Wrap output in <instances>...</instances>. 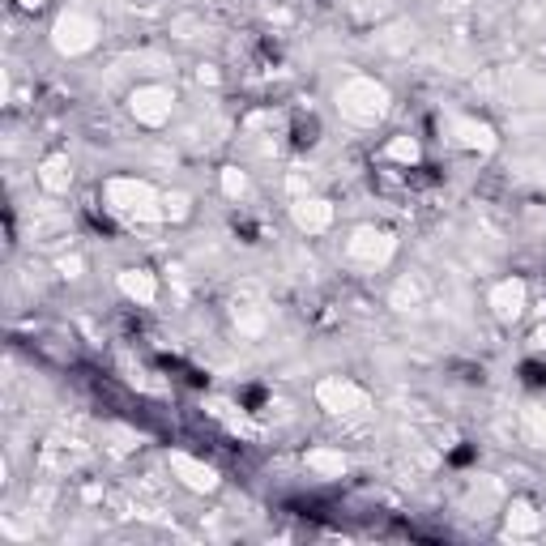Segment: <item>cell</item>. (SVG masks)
<instances>
[{"label":"cell","instance_id":"obj_1","mask_svg":"<svg viewBox=\"0 0 546 546\" xmlns=\"http://www.w3.org/2000/svg\"><path fill=\"white\" fill-rule=\"evenodd\" d=\"M103 197H107V210L124 222H141V227L167 222L163 218V192L146 180H137V175H116V180H107Z\"/></svg>","mask_w":546,"mask_h":546},{"label":"cell","instance_id":"obj_2","mask_svg":"<svg viewBox=\"0 0 546 546\" xmlns=\"http://www.w3.org/2000/svg\"><path fill=\"white\" fill-rule=\"evenodd\" d=\"M389 103H393L389 90L367 73H355V77H346V82L337 86V111H342V120L359 124V128L380 124L384 116H389Z\"/></svg>","mask_w":546,"mask_h":546},{"label":"cell","instance_id":"obj_3","mask_svg":"<svg viewBox=\"0 0 546 546\" xmlns=\"http://www.w3.org/2000/svg\"><path fill=\"white\" fill-rule=\"evenodd\" d=\"M99 22L90 18V13L82 9H69V13H60L56 26H52V47L60 56H86L94 52V43H99Z\"/></svg>","mask_w":546,"mask_h":546},{"label":"cell","instance_id":"obj_4","mask_svg":"<svg viewBox=\"0 0 546 546\" xmlns=\"http://www.w3.org/2000/svg\"><path fill=\"white\" fill-rule=\"evenodd\" d=\"M316 401H320V410L337 414V419H350V414H363L372 406V393L350 376H325L316 384Z\"/></svg>","mask_w":546,"mask_h":546},{"label":"cell","instance_id":"obj_5","mask_svg":"<svg viewBox=\"0 0 546 546\" xmlns=\"http://www.w3.org/2000/svg\"><path fill=\"white\" fill-rule=\"evenodd\" d=\"M346 256L363 269H384L397 256V235L384 227H355V235L346 239Z\"/></svg>","mask_w":546,"mask_h":546},{"label":"cell","instance_id":"obj_6","mask_svg":"<svg viewBox=\"0 0 546 546\" xmlns=\"http://www.w3.org/2000/svg\"><path fill=\"white\" fill-rule=\"evenodd\" d=\"M175 111V90L167 86H137L128 94V116L146 128H163Z\"/></svg>","mask_w":546,"mask_h":546},{"label":"cell","instance_id":"obj_7","mask_svg":"<svg viewBox=\"0 0 546 546\" xmlns=\"http://www.w3.org/2000/svg\"><path fill=\"white\" fill-rule=\"evenodd\" d=\"M491 312L495 320H504V325H517V320L525 316V303H529V286L521 278H504L491 286Z\"/></svg>","mask_w":546,"mask_h":546},{"label":"cell","instance_id":"obj_8","mask_svg":"<svg viewBox=\"0 0 546 546\" xmlns=\"http://www.w3.org/2000/svg\"><path fill=\"white\" fill-rule=\"evenodd\" d=\"M167 465H171V474L180 478L188 491H197V495L218 491V470H214V465H205V461H197L192 453H171Z\"/></svg>","mask_w":546,"mask_h":546},{"label":"cell","instance_id":"obj_9","mask_svg":"<svg viewBox=\"0 0 546 546\" xmlns=\"http://www.w3.org/2000/svg\"><path fill=\"white\" fill-rule=\"evenodd\" d=\"M291 218H295V227L299 231H308V235H320V231H329L333 227V205L325 197H295L291 205Z\"/></svg>","mask_w":546,"mask_h":546},{"label":"cell","instance_id":"obj_10","mask_svg":"<svg viewBox=\"0 0 546 546\" xmlns=\"http://www.w3.org/2000/svg\"><path fill=\"white\" fill-rule=\"evenodd\" d=\"M542 529V512L529 500H508L504 504V534L508 538H534Z\"/></svg>","mask_w":546,"mask_h":546},{"label":"cell","instance_id":"obj_11","mask_svg":"<svg viewBox=\"0 0 546 546\" xmlns=\"http://www.w3.org/2000/svg\"><path fill=\"white\" fill-rule=\"evenodd\" d=\"M453 137L461 141L465 150H478V154H491L495 146H500V137H495V128L483 124V120H474V116H461L453 120Z\"/></svg>","mask_w":546,"mask_h":546},{"label":"cell","instance_id":"obj_12","mask_svg":"<svg viewBox=\"0 0 546 546\" xmlns=\"http://www.w3.org/2000/svg\"><path fill=\"white\" fill-rule=\"evenodd\" d=\"M116 286H120V291L133 299V303H141V308L158 303V278H154L150 269H120V273H116Z\"/></svg>","mask_w":546,"mask_h":546},{"label":"cell","instance_id":"obj_13","mask_svg":"<svg viewBox=\"0 0 546 546\" xmlns=\"http://www.w3.org/2000/svg\"><path fill=\"white\" fill-rule=\"evenodd\" d=\"M35 175H39L43 192H52V197H60V192L73 188V163H69V154H47Z\"/></svg>","mask_w":546,"mask_h":546},{"label":"cell","instance_id":"obj_14","mask_svg":"<svg viewBox=\"0 0 546 546\" xmlns=\"http://www.w3.org/2000/svg\"><path fill=\"white\" fill-rule=\"evenodd\" d=\"M308 470L316 474V478H342L346 470H350V461H346V453L342 448H329V444H316V448H308Z\"/></svg>","mask_w":546,"mask_h":546},{"label":"cell","instance_id":"obj_15","mask_svg":"<svg viewBox=\"0 0 546 546\" xmlns=\"http://www.w3.org/2000/svg\"><path fill=\"white\" fill-rule=\"evenodd\" d=\"M500 500H504V487L495 483V478H483V491H478V483H474V491H470V500H465V508H470V517H487V508L500 504Z\"/></svg>","mask_w":546,"mask_h":546},{"label":"cell","instance_id":"obj_16","mask_svg":"<svg viewBox=\"0 0 546 546\" xmlns=\"http://www.w3.org/2000/svg\"><path fill=\"white\" fill-rule=\"evenodd\" d=\"M265 325H269L265 308H256V303H239V308H235V329L244 333V337H261Z\"/></svg>","mask_w":546,"mask_h":546},{"label":"cell","instance_id":"obj_17","mask_svg":"<svg viewBox=\"0 0 546 546\" xmlns=\"http://www.w3.org/2000/svg\"><path fill=\"white\" fill-rule=\"evenodd\" d=\"M384 158H393V163H401V167H414L423 158V150H419V141L414 137H393L389 146H384Z\"/></svg>","mask_w":546,"mask_h":546},{"label":"cell","instance_id":"obj_18","mask_svg":"<svg viewBox=\"0 0 546 546\" xmlns=\"http://www.w3.org/2000/svg\"><path fill=\"white\" fill-rule=\"evenodd\" d=\"M419 299H423V286H419V278H401V282L393 286V295H389V303H393L397 312H410Z\"/></svg>","mask_w":546,"mask_h":546},{"label":"cell","instance_id":"obj_19","mask_svg":"<svg viewBox=\"0 0 546 546\" xmlns=\"http://www.w3.org/2000/svg\"><path fill=\"white\" fill-rule=\"evenodd\" d=\"M192 214V197L188 192H163V218L167 222H184Z\"/></svg>","mask_w":546,"mask_h":546},{"label":"cell","instance_id":"obj_20","mask_svg":"<svg viewBox=\"0 0 546 546\" xmlns=\"http://www.w3.org/2000/svg\"><path fill=\"white\" fill-rule=\"evenodd\" d=\"M222 192H227L231 201L239 197H248V175L239 171V167H222Z\"/></svg>","mask_w":546,"mask_h":546},{"label":"cell","instance_id":"obj_21","mask_svg":"<svg viewBox=\"0 0 546 546\" xmlns=\"http://www.w3.org/2000/svg\"><path fill=\"white\" fill-rule=\"evenodd\" d=\"M525 427H529V436H534V444L546 448V406H529L525 410Z\"/></svg>","mask_w":546,"mask_h":546},{"label":"cell","instance_id":"obj_22","mask_svg":"<svg viewBox=\"0 0 546 546\" xmlns=\"http://www.w3.org/2000/svg\"><path fill=\"white\" fill-rule=\"evenodd\" d=\"M56 273H60V278H69V282H77V278H82V273H86V261H82V256H77V252H69V256H56Z\"/></svg>","mask_w":546,"mask_h":546},{"label":"cell","instance_id":"obj_23","mask_svg":"<svg viewBox=\"0 0 546 546\" xmlns=\"http://www.w3.org/2000/svg\"><path fill=\"white\" fill-rule=\"evenodd\" d=\"M197 82H201V86H218V69H214V64H201V69H197Z\"/></svg>","mask_w":546,"mask_h":546},{"label":"cell","instance_id":"obj_24","mask_svg":"<svg viewBox=\"0 0 546 546\" xmlns=\"http://www.w3.org/2000/svg\"><path fill=\"white\" fill-rule=\"evenodd\" d=\"M534 346H538V350H546V325H538V329H534Z\"/></svg>","mask_w":546,"mask_h":546},{"label":"cell","instance_id":"obj_25","mask_svg":"<svg viewBox=\"0 0 546 546\" xmlns=\"http://www.w3.org/2000/svg\"><path fill=\"white\" fill-rule=\"evenodd\" d=\"M18 5H22V9H30V13H35V9H43V5H47V0H18Z\"/></svg>","mask_w":546,"mask_h":546}]
</instances>
